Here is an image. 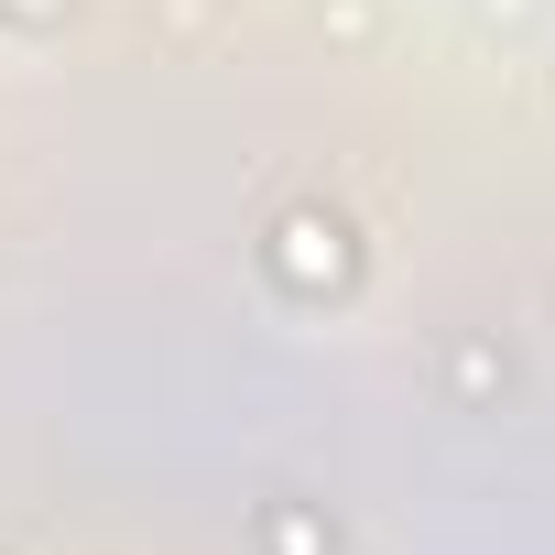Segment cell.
Instances as JSON below:
<instances>
[{
	"instance_id": "obj_1",
	"label": "cell",
	"mask_w": 555,
	"mask_h": 555,
	"mask_svg": "<svg viewBox=\"0 0 555 555\" xmlns=\"http://www.w3.org/2000/svg\"><path fill=\"white\" fill-rule=\"evenodd\" d=\"M0 12H12V23H44V0H0Z\"/></svg>"
}]
</instances>
